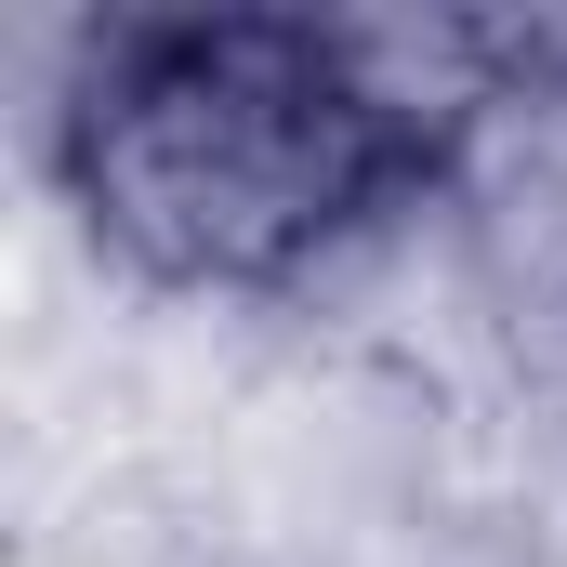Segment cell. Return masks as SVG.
Masks as SVG:
<instances>
[{
    "label": "cell",
    "instance_id": "1",
    "mask_svg": "<svg viewBox=\"0 0 567 567\" xmlns=\"http://www.w3.org/2000/svg\"><path fill=\"white\" fill-rule=\"evenodd\" d=\"M515 27L410 13H80L40 80V172L145 303L330 317L449 225Z\"/></svg>",
    "mask_w": 567,
    "mask_h": 567
},
{
    "label": "cell",
    "instance_id": "2",
    "mask_svg": "<svg viewBox=\"0 0 567 567\" xmlns=\"http://www.w3.org/2000/svg\"><path fill=\"white\" fill-rule=\"evenodd\" d=\"M515 330H528V370H542V383H555V396H567V278L542 290V303H528Z\"/></svg>",
    "mask_w": 567,
    "mask_h": 567
}]
</instances>
